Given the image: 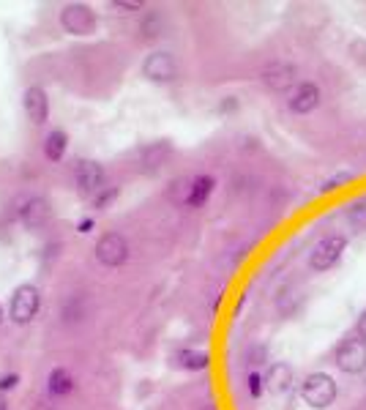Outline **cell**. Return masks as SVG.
I'll return each instance as SVG.
<instances>
[{
	"label": "cell",
	"instance_id": "7402d4cb",
	"mask_svg": "<svg viewBox=\"0 0 366 410\" xmlns=\"http://www.w3.org/2000/svg\"><path fill=\"white\" fill-rule=\"evenodd\" d=\"M246 389L249 394L254 397V399H260L263 397V389H265V377L260 372H249V377H246Z\"/></svg>",
	"mask_w": 366,
	"mask_h": 410
},
{
	"label": "cell",
	"instance_id": "3957f363",
	"mask_svg": "<svg viewBox=\"0 0 366 410\" xmlns=\"http://www.w3.org/2000/svg\"><path fill=\"white\" fill-rule=\"evenodd\" d=\"M345 249H347V238L345 235H339V233L320 238V241L314 244V249L309 252V268L317 271V274H326V271H331V268L342 260Z\"/></svg>",
	"mask_w": 366,
	"mask_h": 410
},
{
	"label": "cell",
	"instance_id": "30bf717a",
	"mask_svg": "<svg viewBox=\"0 0 366 410\" xmlns=\"http://www.w3.org/2000/svg\"><path fill=\"white\" fill-rule=\"evenodd\" d=\"M52 216V208H49V200L41 197V194H30L25 197L17 208V219L25 230H41V227L49 222Z\"/></svg>",
	"mask_w": 366,
	"mask_h": 410
},
{
	"label": "cell",
	"instance_id": "ffe728a7",
	"mask_svg": "<svg viewBox=\"0 0 366 410\" xmlns=\"http://www.w3.org/2000/svg\"><path fill=\"white\" fill-rule=\"evenodd\" d=\"M118 197H121V186H110V184H107L102 192H99V194L90 200V205H93L96 211H107V208L115 203Z\"/></svg>",
	"mask_w": 366,
	"mask_h": 410
},
{
	"label": "cell",
	"instance_id": "ac0fdd59",
	"mask_svg": "<svg viewBox=\"0 0 366 410\" xmlns=\"http://www.w3.org/2000/svg\"><path fill=\"white\" fill-rule=\"evenodd\" d=\"M265 383H268V389L273 391V394H285L290 389V383H293V372H290L287 364H276V367H271Z\"/></svg>",
	"mask_w": 366,
	"mask_h": 410
},
{
	"label": "cell",
	"instance_id": "6da1fadb",
	"mask_svg": "<svg viewBox=\"0 0 366 410\" xmlns=\"http://www.w3.org/2000/svg\"><path fill=\"white\" fill-rule=\"evenodd\" d=\"M336 394H339V386L328 372H312L301 383V399L314 410L331 408L336 402Z\"/></svg>",
	"mask_w": 366,
	"mask_h": 410
},
{
	"label": "cell",
	"instance_id": "7a4b0ae2",
	"mask_svg": "<svg viewBox=\"0 0 366 410\" xmlns=\"http://www.w3.org/2000/svg\"><path fill=\"white\" fill-rule=\"evenodd\" d=\"M41 309V293L36 285L30 282H22L14 287L11 293V301H8V320L17 323V326H28L36 320Z\"/></svg>",
	"mask_w": 366,
	"mask_h": 410
},
{
	"label": "cell",
	"instance_id": "52a82bcc",
	"mask_svg": "<svg viewBox=\"0 0 366 410\" xmlns=\"http://www.w3.org/2000/svg\"><path fill=\"white\" fill-rule=\"evenodd\" d=\"M143 77L148 82H156V85H170V82L178 80V61L172 52H164L156 49L150 52L143 61Z\"/></svg>",
	"mask_w": 366,
	"mask_h": 410
},
{
	"label": "cell",
	"instance_id": "484cf974",
	"mask_svg": "<svg viewBox=\"0 0 366 410\" xmlns=\"http://www.w3.org/2000/svg\"><path fill=\"white\" fill-rule=\"evenodd\" d=\"M58 249H61V244L55 241V244H49L47 249H44V266H49V257H52V263H55V257H58Z\"/></svg>",
	"mask_w": 366,
	"mask_h": 410
},
{
	"label": "cell",
	"instance_id": "9a60e30c",
	"mask_svg": "<svg viewBox=\"0 0 366 410\" xmlns=\"http://www.w3.org/2000/svg\"><path fill=\"white\" fill-rule=\"evenodd\" d=\"M66 153H69V131L61 126L49 129L44 137V159L49 164H58L66 159Z\"/></svg>",
	"mask_w": 366,
	"mask_h": 410
},
{
	"label": "cell",
	"instance_id": "d4e9b609",
	"mask_svg": "<svg viewBox=\"0 0 366 410\" xmlns=\"http://www.w3.org/2000/svg\"><path fill=\"white\" fill-rule=\"evenodd\" d=\"M347 181H353V172H336L333 178H328L323 184V192H331V189H336L339 184H347Z\"/></svg>",
	"mask_w": 366,
	"mask_h": 410
},
{
	"label": "cell",
	"instance_id": "f1b7e54d",
	"mask_svg": "<svg viewBox=\"0 0 366 410\" xmlns=\"http://www.w3.org/2000/svg\"><path fill=\"white\" fill-rule=\"evenodd\" d=\"M3 320H6V309H3V304H0V326H3Z\"/></svg>",
	"mask_w": 366,
	"mask_h": 410
},
{
	"label": "cell",
	"instance_id": "8fae6325",
	"mask_svg": "<svg viewBox=\"0 0 366 410\" xmlns=\"http://www.w3.org/2000/svg\"><path fill=\"white\" fill-rule=\"evenodd\" d=\"M320 104H323V90H320V85H314V82H298V88H295V90L290 93V99H287V107H290L293 115H309V112H314Z\"/></svg>",
	"mask_w": 366,
	"mask_h": 410
},
{
	"label": "cell",
	"instance_id": "7c38bea8",
	"mask_svg": "<svg viewBox=\"0 0 366 410\" xmlns=\"http://www.w3.org/2000/svg\"><path fill=\"white\" fill-rule=\"evenodd\" d=\"M213 189H216V178L213 175H194L186 189H183V197H181V205L183 208H203L208 200H211V194H213Z\"/></svg>",
	"mask_w": 366,
	"mask_h": 410
},
{
	"label": "cell",
	"instance_id": "4fadbf2b",
	"mask_svg": "<svg viewBox=\"0 0 366 410\" xmlns=\"http://www.w3.org/2000/svg\"><path fill=\"white\" fill-rule=\"evenodd\" d=\"M77 391V377L74 372L66 367H52L47 375V397L52 399H66Z\"/></svg>",
	"mask_w": 366,
	"mask_h": 410
},
{
	"label": "cell",
	"instance_id": "9c48e42d",
	"mask_svg": "<svg viewBox=\"0 0 366 410\" xmlns=\"http://www.w3.org/2000/svg\"><path fill=\"white\" fill-rule=\"evenodd\" d=\"M22 112L25 118L36 126H44L49 121V112H52V104H49V93L41 88V85H28L22 90Z\"/></svg>",
	"mask_w": 366,
	"mask_h": 410
},
{
	"label": "cell",
	"instance_id": "4316f807",
	"mask_svg": "<svg viewBox=\"0 0 366 410\" xmlns=\"http://www.w3.org/2000/svg\"><path fill=\"white\" fill-rule=\"evenodd\" d=\"M93 227H96V219H93V216H82L80 222H77V230H80V233H90Z\"/></svg>",
	"mask_w": 366,
	"mask_h": 410
},
{
	"label": "cell",
	"instance_id": "8992f818",
	"mask_svg": "<svg viewBox=\"0 0 366 410\" xmlns=\"http://www.w3.org/2000/svg\"><path fill=\"white\" fill-rule=\"evenodd\" d=\"M93 254L104 268H121L129 260V241L123 233H104L93 246Z\"/></svg>",
	"mask_w": 366,
	"mask_h": 410
},
{
	"label": "cell",
	"instance_id": "5bb4252c",
	"mask_svg": "<svg viewBox=\"0 0 366 410\" xmlns=\"http://www.w3.org/2000/svg\"><path fill=\"white\" fill-rule=\"evenodd\" d=\"M90 315V298L85 293H71L61 304V320L63 326H80L82 320Z\"/></svg>",
	"mask_w": 366,
	"mask_h": 410
},
{
	"label": "cell",
	"instance_id": "e0dca14e",
	"mask_svg": "<svg viewBox=\"0 0 366 410\" xmlns=\"http://www.w3.org/2000/svg\"><path fill=\"white\" fill-rule=\"evenodd\" d=\"M175 361H178V367L181 369H189V372H200V369H208L211 364V356L205 353V350H178L175 353Z\"/></svg>",
	"mask_w": 366,
	"mask_h": 410
},
{
	"label": "cell",
	"instance_id": "277c9868",
	"mask_svg": "<svg viewBox=\"0 0 366 410\" xmlns=\"http://www.w3.org/2000/svg\"><path fill=\"white\" fill-rule=\"evenodd\" d=\"M74 186L82 197L93 200L107 186V167L96 159H80L74 164Z\"/></svg>",
	"mask_w": 366,
	"mask_h": 410
},
{
	"label": "cell",
	"instance_id": "603a6c76",
	"mask_svg": "<svg viewBox=\"0 0 366 410\" xmlns=\"http://www.w3.org/2000/svg\"><path fill=\"white\" fill-rule=\"evenodd\" d=\"M110 8L126 14V11H140V8H145V3H137V0H112Z\"/></svg>",
	"mask_w": 366,
	"mask_h": 410
},
{
	"label": "cell",
	"instance_id": "d6986e66",
	"mask_svg": "<svg viewBox=\"0 0 366 410\" xmlns=\"http://www.w3.org/2000/svg\"><path fill=\"white\" fill-rule=\"evenodd\" d=\"M137 30H140V36L148 41L159 39L164 30V20L159 11H145L143 20H140V25H137Z\"/></svg>",
	"mask_w": 366,
	"mask_h": 410
},
{
	"label": "cell",
	"instance_id": "44dd1931",
	"mask_svg": "<svg viewBox=\"0 0 366 410\" xmlns=\"http://www.w3.org/2000/svg\"><path fill=\"white\" fill-rule=\"evenodd\" d=\"M347 216H350V225L355 227V230H366V197L358 200V203H353Z\"/></svg>",
	"mask_w": 366,
	"mask_h": 410
},
{
	"label": "cell",
	"instance_id": "83f0119b",
	"mask_svg": "<svg viewBox=\"0 0 366 410\" xmlns=\"http://www.w3.org/2000/svg\"><path fill=\"white\" fill-rule=\"evenodd\" d=\"M358 336H364L366 339V309L361 312V317H358Z\"/></svg>",
	"mask_w": 366,
	"mask_h": 410
},
{
	"label": "cell",
	"instance_id": "ba28073f",
	"mask_svg": "<svg viewBox=\"0 0 366 410\" xmlns=\"http://www.w3.org/2000/svg\"><path fill=\"white\" fill-rule=\"evenodd\" d=\"M336 367L345 375H364L366 372V339L364 336H347L336 348Z\"/></svg>",
	"mask_w": 366,
	"mask_h": 410
},
{
	"label": "cell",
	"instance_id": "cb8c5ba5",
	"mask_svg": "<svg viewBox=\"0 0 366 410\" xmlns=\"http://www.w3.org/2000/svg\"><path fill=\"white\" fill-rule=\"evenodd\" d=\"M20 372H3L0 375V391H14L20 386Z\"/></svg>",
	"mask_w": 366,
	"mask_h": 410
},
{
	"label": "cell",
	"instance_id": "2e32d148",
	"mask_svg": "<svg viewBox=\"0 0 366 410\" xmlns=\"http://www.w3.org/2000/svg\"><path fill=\"white\" fill-rule=\"evenodd\" d=\"M293 77H295V69L287 66V63H276V66H271V69L263 71V82L271 90H276V93L287 90L293 85Z\"/></svg>",
	"mask_w": 366,
	"mask_h": 410
},
{
	"label": "cell",
	"instance_id": "5b68a950",
	"mask_svg": "<svg viewBox=\"0 0 366 410\" xmlns=\"http://www.w3.org/2000/svg\"><path fill=\"white\" fill-rule=\"evenodd\" d=\"M96 11L88 3H69L61 11V28L71 36H90L96 30Z\"/></svg>",
	"mask_w": 366,
	"mask_h": 410
}]
</instances>
